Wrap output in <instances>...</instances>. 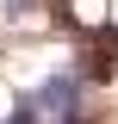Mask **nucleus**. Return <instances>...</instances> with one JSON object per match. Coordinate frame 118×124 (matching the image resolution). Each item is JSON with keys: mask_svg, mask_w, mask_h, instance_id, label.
<instances>
[{"mask_svg": "<svg viewBox=\"0 0 118 124\" xmlns=\"http://www.w3.org/2000/svg\"><path fill=\"white\" fill-rule=\"evenodd\" d=\"M81 99H87V75L56 68V75H44L25 99H19V106H25L31 118H81Z\"/></svg>", "mask_w": 118, "mask_h": 124, "instance_id": "obj_1", "label": "nucleus"}, {"mask_svg": "<svg viewBox=\"0 0 118 124\" xmlns=\"http://www.w3.org/2000/svg\"><path fill=\"white\" fill-rule=\"evenodd\" d=\"M81 75L87 81H112L118 75V25H87L81 31Z\"/></svg>", "mask_w": 118, "mask_h": 124, "instance_id": "obj_2", "label": "nucleus"}, {"mask_svg": "<svg viewBox=\"0 0 118 124\" xmlns=\"http://www.w3.org/2000/svg\"><path fill=\"white\" fill-rule=\"evenodd\" d=\"M0 124H37V118H31V112H25V106H19V112H13V118H0Z\"/></svg>", "mask_w": 118, "mask_h": 124, "instance_id": "obj_3", "label": "nucleus"}, {"mask_svg": "<svg viewBox=\"0 0 118 124\" xmlns=\"http://www.w3.org/2000/svg\"><path fill=\"white\" fill-rule=\"evenodd\" d=\"M68 124H87V118H68Z\"/></svg>", "mask_w": 118, "mask_h": 124, "instance_id": "obj_4", "label": "nucleus"}]
</instances>
